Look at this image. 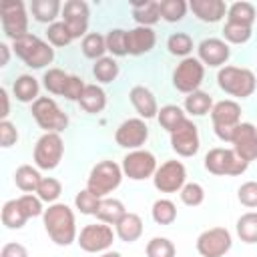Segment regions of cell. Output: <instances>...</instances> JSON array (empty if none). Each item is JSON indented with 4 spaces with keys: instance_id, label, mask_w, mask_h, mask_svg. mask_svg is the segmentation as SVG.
<instances>
[{
    "instance_id": "1",
    "label": "cell",
    "mask_w": 257,
    "mask_h": 257,
    "mask_svg": "<svg viewBox=\"0 0 257 257\" xmlns=\"http://www.w3.org/2000/svg\"><path fill=\"white\" fill-rule=\"evenodd\" d=\"M42 221H44V229H46L48 237L56 245L68 247L70 243L76 241V237H78L76 221H74V213L68 205H64V203L48 205V209H44Z\"/></svg>"
},
{
    "instance_id": "2",
    "label": "cell",
    "mask_w": 257,
    "mask_h": 257,
    "mask_svg": "<svg viewBox=\"0 0 257 257\" xmlns=\"http://www.w3.org/2000/svg\"><path fill=\"white\" fill-rule=\"evenodd\" d=\"M14 54L30 68H44L54 60V48L52 44L44 42L36 34H26L12 42Z\"/></svg>"
},
{
    "instance_id": "3",
    "label": "cell",
    "mask_w": 257,
    "mask_h": 257,
    "mask_svg": "<svg viewBox=\"0 0 257 257\" xmlns=\"http://www.w3.org/2000/svg\"><path fill=\"white\" fill-rule=\"evenodd\" d=\"M217 84H219L221 90H225L227 94H231L235 98H247L255 92L257 80H255V74L249 68L223 66L217 72Z\"/></svg>"
},
{
    "instance_id": "4",
    "label": "cell",
    "mask_w": 257,
    "mask_h": 257,
    "mask_svg": "<svg viewBox=\"0 0 257 257\" xmlns=\"http://www.w3.org/2000/svg\"><path fill=\"white\" fill-rule=\"evenodd\" d=\"M122 181V169L114 161H100L90 169V175L86 179V189L98 197L104 199L108 193L118 189Z\"/></svg>"
},
{
    "instance_id": "5",
    "label": "cell",
    "mask_w": 257,
    "mask_h": 257,
    "mask_svg": "<svg viewBox=\"0 0 257 257\" xmlns=\"http://www.w3.org/2000/svg\"><path fill=\"white\" fill-rule=\"evenodd\" d=\"M249 163H245L233 149L215 147L205 155V169L211 175L219 177H237L247 171Z\"/></svg>"
},
{
    "instance_id": "6",
    "label": "cell",
    "mask_w": 257,
    "mask_h": 257,
    "mask_svg": "<svg viewBox=\"0 0 257 257\" xmlns=\"http://www.w3.org/2000/svg\"><path fill=\"white\" fill-rule=\"evenodd\" d=\"M32 116L44 133H62L68 126V116L50 96H40L32 102Z\"/></svg>"
},
{
    "instance_id": "7",
    "label": "cell",
    "mask_w": 257,
    "mask_h": 257,
    "mask_svg": "<svg viewBox=\"0 0 257 257\" xmlns=\"http://www.w3.org/2000/svg\"><path fill=\"white\" fill-rule=\"evenodd\" d=\"M114 231L110 225L106 223H90V225H84L76 237V243L82 251L86 253H104L112 247V241H114Z\"/></svg>"
},
{
    "instance_id": "8",
    "label": "cell",
    "mask_w": 257,
    "mask_h": 257,
    "mask_svg": "<svg viewBox=\"0 0 257 257\" xmlns=\"http://www.w3.org/2000/svg\"><path fill=\"white\" fill-rule=\"evenodd\" d=\"M0 22H2V30H4L6 38H10L12 42L26 36L28 34V14H26L24 2H20V0L2 2Z\"/></svg>"
},
{
    "instance_id": "9",
    "label": "cell",
    "mask_w": 257,
    "mask_h": 257,
    "mask_svg": "<svg viewBox=\"0 0 257 257\" xmlns=\"http://www.w3.org/2000/svg\"><path fill=\"white\" fill-rule=\"evenodd\" d=\"M203 78H205V64L195 56L183 58L173 70V86L185 94L199 90Z\"/></svg>"
},
{
    "instance_id": "10",
    "label": "cell",
    "mask_w": 257,
    "mask_h": 257,
    "mask_svg": "<svg viewBox=\"0 0 257 257\" xmlns=\"http://www.w3.org/2000/svg\"><path fill=\"white\" fill-rule=\"evenodd\" d=\"M64 155V143L60 133H44L34 145V163L38 169L52 171L60 165Z\"/></svg>"
},
{
    "instance_id": "11",
    "label": "cell",
    "mask_w": 257,
    "mask_h": 257,
    "mask_svg": "<svg viewBox=\"0 0 257 257\" xmlns=\"http://www.w3.org/2000/svg\"><path fill=\"white\" fill-rule=\"evenodd\" d=\"M120 169H122V175L128 177L131 181H145L155 175L157 159L151 151L137 149V151H131L128 155H124Z\"/></svg>"
},
{
    "instance_id": "12",
    "label": "cell",
    "mask_w": 257,
    "mask_h": 257,
    "mask_svg": "<svg viewBox=\"0 0 257 257\" xmlns=\"http://www.w3.org/2000/svg\"><path fill=\"white\" fill-rule=\"evenodd\" d=\"M187 183V169L181 161H165L153 175V185L161 193H179Z\"/></svg>"
},
{
    "instance_id": "13",
    "label": "cell",
    "mask_w": 257,
    "mask_h": 257,
    "mask_svg": "<svg viewBox=\"0 0 257 257\" xmlns=\"http://www.w3.org/2000/svg\"><path fill=\"white\" fill-rule=\"evenodd\" d=\"M233 239L225 227H213L197 237V251L201 257H225L231 249Z\"/></svg>"
},
{
    "instance_id": "14",
    "label": "cell",
    "mask_w": 257,
    "mask_h": 257,
    "mask_svg": "<svg viewBox=\"0 0 257 257\" xmlns=\"http://www.w3.org/2000/svg\"><path fill=\"white\" fill-rule=\"evenodd\" d=\"M147 139H149V126L143 118H126L114 131V141L120 149L137 151L147 143Z\"/></svg>"
},
{
    "instance_id": "15",
    "label": "cell",
    "mask_w": 257,
    "mask_h": 257,
    "mask_svg": "<svg viewBox=\"0 0 257 257\" xmlns=\"http://www.w3.org/2000/svg\"><path fill=\"white\" fill-rule=\"evenodd\" d=\"M88 16H90V10H88V4L84 0H68V2H64V6H62V22L66 24L72 40H76L80 36L82 38L86 36Z\"/></svg>"
},
{
    "instance_id": "16",
    "label": "cell",
    "mask_w": 257,
    "mask_h": 257,
    "mask_svg": "<svg viewBox=\"0 0 257 257\" xmlns=\"http://www.w3.org/2000/svg\"><path fill=\"white\" fill-rule=\"evenodd\" d=\"M201 141H199V131L197 124L187 118L177 131L171 133V149L181 155V157H195L199 153Z\"/></svg>"
},
{
    "instance_id": "17",
    "label": "cell",
    "mask_w": 257,
    "mask_h": 257,
    "mask_svg": "<svg viewBox=\"0 0 257 257\" xmlns=\"http://www.w3.org/2000/svg\"><path fill=\"white\" fill-rule=\"evenodd\" d=\"M233 151L245 161H257V126L251 122H239L233 133Z\"/></svg>"
},
{
    "instance_id": "18",
    "label": "cell",
    "mask_w": 257,
    "mask_h": 257,
    "mask_svg": "<svg viewBox=\"0 0 257 257\" xmlns=\"http://www.w3.org/2000/svg\"><path fill=\"white\" fill-rule=\"evenodd\" d=\"M197 58L211 66V68H217V66H223L229 56H231V50H229V44L221 38H205L199 46H197Z\"/></svg>"
},
{
    "instance_id": "19",
    "label": "cell",
    "mask_w": 257,
    "mask_h": 257,
    "mask_svg": "<svg viewBox=\"0 0 257 257\" xmlns=\"http://www.w3.org/2000/svg\"><path fill=\"white\" fill-rule=\"evenodd\" d=\"M155 42H157V34L149 26H137L126 30V46H128V54L133 56L151 52L155 48Z\"/></svg>"
},
{
    "instance_id": "20",
    "label": "cell",
    "mask_w": 257,
    "mask_h": 257,
    "mask_svg": "<svg viewBox=\"0 0 257 257\" xmlns=\"http://www.w3.org/2000/svg\"><path fill=\"white\" fill-rule=\"evenodd\" d=\"M128 98H131V104L135 106V110L139 112V118H153L159 114V104H157V98L155 94L143 86V84H137L131 88L128 92Z\"/></svg>"
},
{
    "instance_id": "21",
    "label": "cell",
    "mask_w": 257,
    "mask_h": 257,
    "mask_svg": "<svg viewBox=\"0 0 257 257\" xmlns=\"http://www.w3.org/2000/svg\"><path fill=\"white\" fill-rule=\"evenodd\" d=\"M213 126H237L241 122V106L235 100H219L211 108Z\"/></svg>"
},
{
    "instance_id": "22",
    "label": "cell",
    "mask_w": 257,
    "mask_h": 257,
    "mask_svg": "<svg viewBox=\"0 0 257 257\" xmlns=\"http://www.w3.org/2000/svg\"><path fill=\"white\" fill-rule=\"evenodd\" d=\"M191 12L201 20V22H219L227 14V4L223 0H191L189 2Z\"/></svg>"
},
{
    "instance_id": "23",
    "label": "cell",
    "mask_w": 257,
    "mask_h": 257,
    "mask_svg": "<svg viewBox=\"0 0 257 257\" xmlns=\"http://www.w3.org/2000/svg\"><path fill=\"white\" fill-rule=\"evenodd\" d=\"M114 233L124 243H135L143 235V219L137 213H128L114 225Z\"/></svg>"
},
{
    "instance_id": "24",
    "label": "cell",
    "mask_w": 257,
    "mask_h": 257,
    "mask_svg": "<svg viewBox=\"0 0 257 257\" xmlns=\"http://www.w3.org/2000/svg\"><path fill=\"white\" fill-rule=\"evenodd\" d=\"M12 92H14L16 100H20V102H26V104L28 102H36L40 98L38 96L40 84L32 74H20L12 84Z\"/></svg>"
},
{
    "instance_id": "25",
    "label": "cell",
    "mask_w": 257,
    "mask_h": 257,
    "mask_svg": "<svg viewBox=\"0 0 257 257\" xmlns=\"http://www.w3.org/2000/svg\"><path fill=\"white\" fill-rule=\"evenodd\" d=\"M80 108L88 114H98L104 110L106 106V92L98 86V84H86L80 100H78Z\"/></svg>"
},
{
    "instance_id": "26",
    "label": "cell",
    "mask_w": 257,
    "mask_h": 257,
    "mask_svg": "<svg viewBox=\"0 0 257 257\" xmlns=\"http://www.w3.org/2000/svg\"><path fill=\"white\" fill-rule=\"evenodd\" d=\"M126 215V209L122 205V201L118 199H110V197H104L100 199L98 203V209H96V219L100 223H106V225H116L122 217Z\"/></svg>"
},
{
    "instance_id": "27",
    "label": "cell",
    "mask_w": 257,
    "mask_h": 257,
    "mask_svg": "<svg viewBox=\"0 0 257 257\" xmlns=\"http://www.w3.org/2000/svg\"><path fill=\"white\" fill-rule=\"evenodd\" d=\"M30 12H32V18L36 22H42V24H52L54 18L62 12V4L58 0H32L30 2Z\"/></svg>"
},
{
    "instance_id": "28",
    "label": "cell",
    "mask_w": 257,
    "mask_h": 257,
    "mask_svg": "<svg viewBox=\"0 0 257 257\" xmlns=\"http://www.w3.org/2000/svg\"><path fill=\"white\" fill-rule=\"evenodd\" d=\"M133 18L137 20L139 26H153L161 20V10L159 2L155 0H145V2H133Z\"/></svg>"
},
{
    "instance_id": "29",
    "label": "cell",
    "mask_w": 257,
    "mask_h": 257,
    "mask_svg": "<svg viewBox=\"0 0 257 257\" xmlns=\"http://www.w3.org/2000/svg\"><path fill=\"white\" fill-rule=\"evenodd\" d=\"M211 108H213V98L209 92L195 90L185 96V112H189L191 116H205L207 112H211Z\"/></svg>"
},
{
    "instance_id": "30",
    "label": "cell",
    "mask_w": 257,
    "mask_h": 257,
    "mask_svg": "<svg viewBox=\"0 0 257 257\" xmlns=\"http://www.w3.org/2000/svg\"><path fill=\"white\" fill-rule=\"evenodd\" d=\"M157 120H159V124L171 135L173 131H177V128L187 120V116H185V112H183L181 106H177V104H165V106L159 108Z\"/></svg>"
},
{
    "instance_id": "31",
    "label": "cell",
    "mask_w": 257,
    "mask_h": 257,
    "mask_svg": "<svg viewBox=\"0 0 257 257\" xmlns=\"http://www.w3.org/2000/svg\"><path fill=\"white\" fill-rule=\"evenodd\" d=\"M40 181H42V177H40L38 169H34L32 165H20L14 173V183L24 193H36Z\"/></svg>"
},
{
    "instance_id": "32",
    "label": "cell",
    "mask_w": 257,
    "mask_h": 257,
    "mask_svg": "<svg viewBox=\"0 0 257 257\" xmlns=\"http://www.w3.org/2000/svg\"><path fill=\"white\" fill-rule=\"evenodd\" d=\"M257 16V10L251 2H233L227 8V22L243 24V26H253Z\"/></svg>"
},
{
    "instance_id": "33",
    "label": "cell",
    "mask_w": 257,
    "mask_h": 257,
    "mask_svg": "<svg viewBox=\"0 0 257 257\" xmlns=\"http://www.w3.org/2000/svg\"><path fill=\"white\" fill-rule=\"evenodd\" d=\"M26 221H28V217L22 211L18 199H10V201L4 203V207H2V223H4V227H8V229H22Z\"/></svg>"
},
{
    "instance_id": "34",
    "label": "cell",
    "mask_w": 257,
    "mask_h": 257,
    "mask_svg": "<svg viewBox=\"0 0 257 257\" xmlns=\"http://www.w3.org/2000/svg\"><path fill=\"white\" fill-rule=\"evenodd\" d=\"M92 74L98 82L108 84L118 76V62L112 56H102L98 60H94L92 64Z\"/></svg>"
},
{
    "instance_id": "35",
    "label": "cell",
    "mask_w": 257,
    "mask_h": 257,
    "mask_svg": "<svg viewBox=\"0 0 257 257\" xmlns=\"http://www.w3.org/2000/svg\"><path fill=\"white\" fill-rule=\"evenodd\" d=\"M237 235L243 243H257V213L255 211H249V213H243L239 219H237Z\"/></svg>"
},
{
    "instance_id": "36",
    "label": "cell",
    "mask_w": 257,
    "mask_h": 257,
    "mask_svg": "<svg viewBox=\"0 0 257 257\" xmlns=\"http://www.w3.org/2000/svg\"><path fill=\"white\" fill-rule=\"evenodd\" d=\"M151 215L157 225H171L177 219V205L171 199H157L153 203Z\"/></svg>"
},
{
    "instance_id": "37",
    "label": "cell",
    "mask_w": 257,
    "mask_h": 257,
    "mask_svg": "<svg viewBox=\"0 0 257 257\" xmlns=\"http://www.w3.org/2000/svg\"><path fill=\"white\" fill-rule=\"evenodd\" d=\"M106 52V40L102 34L98 32H88L84 38H82V54L90 60H98L102 58Z\"/></svg>"
},
{
    "instance_id": "38",
    "label": "cell",
    "mask_w": 257,
    "mask_h": 257,
    "mask_svg": "<svg viewBox=\"0 0 257 257\" xmlns=\"http://www.w3.org/2000/svg\"><path fill=\"white\" fill-rule=\"evenodd\" d=\"M189 4L185 0H161L159 2V10H161V18L167 22H181L187 14Z\"/></svg>"
},
{
    "instance_id": "39",
    "label": "cell",
    "mask_w": 257,
    "mask_h": 257,
    "mask_svg": "<svg viewBox=\"0 0 257 257\" xmlns=\"http://www.w3.org/2000/svg\"><path fill=\"white\" fill-rule=\"evenodd\" d=\"M68 72H64L62 68H48L42 76V84L50 94H62L68 82Z\"/></svg>"
},
{
    "instance_id": "40",
    "label": "cell",
    "mask_w": 257,
    "mask_h": 257,
    "mask_svg": "<svg viewBox=\"0 0 257 257\" xmlns=\"http://www.w3.org/2000/svg\"><path fill=\"white\" fill-rule=\"evenodd\" d=\"M167 48L173 56H181V58H187L191 52H193V38L187 34V32H175L169 36L167 40Z\"/></svg>"
},
{
    "instance_id": "41",
    "label": "cell",
    "mask_w": 257,
    "mask_h": 257,
    "mask_svg": "<svg viewBox=\"0 0 257 257\" xmlns=\"http://www.w3.org/2000/svg\"><path fill=\"white\" fill-rule=\"evenodd\" d=\"M104 40H106V52H110L112 56H126V54H128L126 30H122V28H112V30H108V34L104 36Z\"/></svg>"
},
{
    "instance_id": "42",
    "label": "cell",
    "mask_w": 257,
    "mask_h": 257,
    "mask_svg": "<svg viewBox=\"0 0 257 257\" xmlns=\"http://www.w3.org/2000/svg\"><path fill=\"white\" fill-rule=\"evenodd\" d=\"M60 193H62V185H60V181L54 179V177H42V181H40V185H38V189H36L38 199H40L42 203H48V205L56 203V199L60 197Z\"/></svg>"
},
{
    "instance_id": "43",
    "label": "cell",
    "mask_w": 257,
    "mask_h": 257,
    "mask_svg": "<svg viewBox=\"0 0 257 257\" xmlns=\"http://www.w3.org/2000/svg\"><path fill=\"white\" fill-rule=\"evenodd\" d=\"M253 30L251 26H243V24H235V22H227L223 26V38L231 44H245L251 38Z\"/></svg>"
},
{
    "instance_id": "44",
    "label": "cell",
    "mask_w": 257,
    "mask_h": 257,
    "mask_svg": "<svg viewBox=\"0 0 257 257\" xmlns=\"http://www.w3.org/2000/svg\"><path fill=\"white\" fill-rule=\"evenodd\" d=\"M177 249L167 237H153L147 243V257H175Z\"/></svg>"
},
{
    "instance_id": "45",
    "label": "cell",
    "mask_w": 257,
    "mask_h": 257,
    "mask_svg": "<svg viewBox=\"0 0 257 257\" xmlns=\"http://www.w3.org/2000/svg\"><path fill=\"white\" fill-rule=\"evenodd\" d=\"M46 38H48V44L58 46V48L60 46H68L72 42V36H70V32H68L64 22H52L48 26V30H46Z\"/></svg>"
},
{
    "instance_id": "46",
    "label": "cell",
    "mask_w": 257,
    "mask_h": 257,
    "mask_svg": "<svg viewBox=\"0 0 257 257\" xmlns=\"http://www.w3.org/2000/svg\"><path fill=\"white\" fill-rule=\"evenodd\" d=\"M98 203H100V199H98V197H94L88 189L78 191V193H76V197H74V207H76L82 215H96Z\"/></svg>"
},
{
    "instance_id": "47",
    "label": "cell",
    "mask_w": 257,
    "mask_h": 257,
    "mask_svg": "<svg viewBox=\"0 0 257 257\" xmlns=\"http://www.w3.org/2000/svg\"><path fill=\"white\" fill-rule=\"evenodd\" d=\"M179 193H181V201L187 207H199L205 201V189L199 183H185V187Z\"/></svg>"
},
{
    "instance_id": "48",
    "label": "cell",
    "mask_w": 257,
    "mask_h": 257,
    "mask_svg": "<svg viewBox=\"0 0 257 257\" xmlns=\"http://www.w3.org/2000/svg\"><path fill=\"white\" fill-rule=\"evenodd\" d=\"M18 203L22 207V211L26 213V217H38V215H44V209H42V201L38 199V195H32V193H24L22 197H18Z\"/></svg>"
},
{
    "instance_id": "49",
    "label": "cell",
    "mask_w": 257,
    "mask_h": 257,
    "mask_svg": "<svg viewBox=\"0 0 257 257\" xmlns=\"http://www.w3.org/2000/svg\"><path fill=\"white\" fill-rule=\"evenodd\" d=\"M237 199L241 205H245L249 209H257V181L243 183L237 191Z\"/></svg>"
},
{
    "instance_id": "50",
    "label": "cell",
    "mask_w": 257,
    "mask_h": 257,
    "mask_svg": "<svg viewBox=\"0 0 257 257\" xmlns=\"http://www.w3.org/2000/svg\"><path fill=\"white\" fill-rule=\"evenodd\" d=\"M84 88H86V84H84V80L80 78V76H76V74H70L68 76V82H66V88H64V92H62V96L66 98V100H80V96H82V92H84Z\"/></svg>"
},
{
    "instance_id": "51",
    "label": "cell",
    "mask_w": 257,
    "mask_h": 257,
    "mask_svg": "<svg viewBox=\"0 0 257 257\" xmlns=\"http://www.w3.org/2000/svg\"><path fill=\"white\" fill-rule=\"evenodd\" d=\"M18 141V131L10 120H0V147L10 149Z\"/></svg>"
},
{
    "instance_id": "52",
    "label": "cell",
    "mask_w": 257,
    "mask_h": 257,
    "mask_svg": "<svg viewBox=\"0 0 257 257\" xmlns=\"http://www.w3.org/2000/svg\"><path fill=\"white\" fill-rule=\"evenodd\" d=\"M0 257H28V249L22 243H6L0 251Z\"/></svg>"
},
{
    "instance_id": "53",
    "label": "cell",
    "mask_w": 257,
    "mask_h": 257,
    "mask_svg": "<svg viewBox=\"0 0 257 257\" xmlns=\"http://www.w3.org/2000/svg\"><path fill=\"white\" fill-rule=\"evenodd\" d=\"M0 98H2V112H0V116H2V120H8L10 104H8V92H6V88H0Z\"/></svg>"
},
{
    "instance_id": "54",
    "label": "cell",
    "mask_w": 257,
    "mask_h": 257,
    "mask_svg": "<svg viewBox=\"0 0 257 257\" xmlns=\"http://www.w3.org/2000/svg\"><path fill=\"white\" fill-rule=\"evenodd\" d=\"M0 52H2V60H0V66H6L8 64V58H10V50L6 44H0Z\"/></svg>"
},
{
    "instance_id": "55",
    "label": "cell",
    "mask_w": 257,
    "mask_h": 257,
    "mask_svg": "<svg viewBox=\"0 0 257 257\" xmlns=\"http://www.w3.org/2000/svg\"><path fill=\"white\" fill-rule=\"evenodd\" d=\"M100 257H122V255H120L118 251H104Z\"/></svg>"
}]
</instances>
